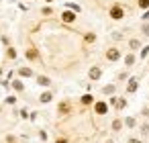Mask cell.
Returning a JSON list of instances; mask_svg holds the SVG:
<instances>
[{"instance_id": "3957f363", "label": "cell", "mask_w": 149, "mask_h": 143, "mask_svg": "<svg viewBox=\"0 0 149 143\" xmlns=\"http://www.w3.org/2000/svg\"><path fill=\"white\" fill-rule=\"evenodd\" d=\"M70 110H72V104H70V100H63V102H59V106H57V112H59V114H70Z\"/></svg>"}, {"instance_id": "ba28073f", "label": "cell", "mask_w": 149, "mask_h": 143, "mask_svg": "<svg viewBox=\"0 0 149 143\" xmlns=\"http://www.w3.org/2000/svg\"><path fill=\"white\" fill-rule=\"evenodd\" d=\"M137 86H139V84H137V78H131V80H129L127 90H129V92H135V90H137Z\"/></svg>"}, {"instance_id": "7402d4cb", "label": "cell", "mask_w": 149, "mask_h": 143, "mask_svg": "<svg viewBox=\"0 0 149 143\" xmlns=\"http://www.w3.org/2000/svg\"><path fill=\"white\" fill-rule=\"evenodd\" d=\"M102 92H104V94H110V92H114V86L110 84V86H106V88H102Z\"/></svg>"}, {"instance_id": "4fadbf2b", "label": "cell", "mask_w": 149, "mask_h": 143, "mask_svg": "<svg viewBox=\"0 0 149 143\" xmlns=\"http://www.w3.org/2000/svg\"><path fill=\"white\" fill-rule=\"evenodd\" d=\"M19 74H21V76H25V78H29V76H33V72H31L29 68H21V70H19Z\"/></svg>"}, {"instance_id": "f1b7e54d", "label": "cell", "mask_w": 149, "mask_h": 143, "mask_svg": "<svg viewBox=\"0 0 149 143\" xmlns=\"http://www.w3.org/2000/svg\"><path fill=\"white\" fill-rule=\"evenodd\" d=\"M0 110H2V108H0Z\"/></svg>"}, {"instance_id": "9a60e30c", "label": "cell", "mask_w": 149, "mask_h": 143, "mask_svg": "<svg viewBox=\"0 0 149 143\" xmlns=\"http://www.w3.org/2000/svg\"><path fill=\"white\" fill-rule=\"evenodd\" d=\"M125 125H127V127H131V129H133V127H135V125H137V121H135V119H133V116H129V119H125Z\"/></svg>"}, {"instance_id": "cb8c5ba5", "label": "cell", "mask_w": 149, "mask_h": 143, "mask_svg": "<svg viewBox=\"0 0 149 143\" xmlns=\"http://www.w3.org/2000/svg\"><path fill=\"white\" fill-rule=\"evenodd\" d=\"M143 31H145V35H149V25H145V27H143Z\"/></svg>"}, {"instance_id": "277c9868", "label": "cell", "mask_w": 149, "mask_h": 143, "mask_svg": "<svg viewBox=\"0 0 149 143\" xmlns=\"http://www.w3.org/2000/svg\"><path fill=\"white\" fill-rule=\"evenodd\" d=\"M94 110H96L98 114H106V112H108V104H106V102H96V104H94Z\"/></svg>"}, {"instance_id": "8992f818", "label": "cell", "mask_w": 149, "mask_h": 143, "mask_svg": "<svg viewBox=\"0 0 149 143\" xmlns=\"http://www.w3.org/2000/svg\"><path fill=\"white\" fill-rule=\"evenodd\" d=\"M61 19H63V23H74V21H76V15H74L72 10H65V13L61 15Z\"/></svg>"}, {"instance_id": "83f0119b", "label": "cell", "mask_w": 149, "mask_h": 143, "mask_svg": "<svg viewBox=\"0 0 149 143\" xmlns=\"http://www.w3.org/2000/svg\"><path fill=\"white\" fill-rule=\"evenodd\" d=\"M0 74H2V70H0Z\"/></svg>"}, {"instance_id": "484cf974", "label": "cell", "mask_w": 149, "mask_h": 143, "mask_svg": "<svg viewBox=\"0 0 149 143\" xmlns=\"http://www.w3.org/2000/svg\"><path fill=\"white\" fill-rule=\"evenodd\" d=\"M106 143H114V141H110V139H108V141H106Z\"/></svg>"}, {"instance_id": "44dd1931", "label": "cell", "mask_w": 149, "mask_h": 143, "mask_svg": "<svg viewBox=\"0 0 149 143\" xmlns=\"http://www.w3.org/2000/svg\"><path fill=\"white\" fill-rule=\"evenodd\" d=\"M139 8H149V0H139Z\"/></svg>"}, {"instance_id": "5b68a950", "label": "cell", "mask_w": 149, "mask_h": 143, "mask_svg": "<svg viewBox=\"0 0 149 143\" xmlns=\"http://www.w3.org/2000/svg\"><path fill=\"white\" fill-rule=\"evenodd\" d=\"M88 76H90V80H98V78L102 76V70H100L98 66H94V68H90V74H88Z\"/></svg>"}, {"instance_id": "6da1fadb", "label": "cell", "mask_w": 149, "mask_h": 143, "mask_svg": "<svg viewBox=\"0 0 149 143\" xmlns=\"http://www.w3.org/2000/svg\"><path fill=\"white\" fill-rule=\"evenodd\" d=\"M125 17V10H123V6L120 4H114L112 8H110V19H114V21H120Z\"/></svg>"}, {"instance_id": "5bb4252c", "label": "cell", "mask_w": 149, "mask_h": 143, "mask_svg": "<svg viewBox=\"0 0 149 143\" xmlns=\"http://www.w3.org/2000/svg\"><path fill=\"white\" fill-rule=\"evenodd\" d=\"M51 98H53V96H51V92H45V94H41V98H39V100H41V102H49Z\"/></svg>"}, {"instance_id": "30bf717a", "label": "cell", "mask_w": 149, "mask_h": 143, "mask_svg": "<svg viewBox=\"0 0 149 143\" xmlns=\"http://www.w3.org/2000/svg\"><path fill=\"white\" fill-rule=\"evenodd\" d=\"M27 57H29V59H37V57H39L37 49H33V47H31V49H27Z\"/></svg>"}, {"instance_id": "7a4b0ae2", "label": "cell", "mask_w": 149, "mask_h": 143, "mask_svg": "<svg viewBox=\"0 0 149 143\" xmlns=\"http://www.w3.org/2000/svg\"><path fill=\"white\" fill-rule=\"evenodd\" d=\"M106 59H108V61H118V59H120V51H118L116 47H110V49L106 51Z\"/></svg>"}, {"instance_id": "8fae6325", "label": "cell", "mask_w": 149, "mask_h": 143, "mask_svg": "<svg viewBox=\"0 0 149 143\" xmlns=\"http://www.w3.org/2000/svg\"><path fill=\"white\" fill-rule=\"evenodd\" d=\"M120 129H123V121L120 119H114L112 121V131H120Z\"/></svg>"}, {"instance_id": "e0dca14e", "label": "cell", "mask_w": 149, "mask_h": 143, "mask_svg": "<svg viewBox=\"0 0 149 143\" xmlns=\"http://www.w3.org/2000/svg\"><path fill=\"white\" fill-rule=\"evenodd\" d=\"M125 63H127V66H133V63H135V55H133V53L127 55V57H125Z\"/></svg>"}, {"instance_id": "2e32d148", "label": "cell", "mask_w": 149, "mask_h": 143, "mask_svg": "<svg viewBox=\"0 0 149 143\" xmlns=\"http://www.w3.org/2000/svg\"><path fill=\"white\" fill-rule=\"evenodd\" d=\"M129 45H131V49H139V45H141V43H139V39H131V41H129Z\"/></svg>"}, {"instance_id": "4316f807", "label": "cell", "mask_w": 149, "mask_h": 143, "mask_svg": "<svg viewBox=\"0 0 149 143\" xmlns=\"http://www.w3.org/2000/svg\"><path fill=\"white\" fill-rule=\"evenodd\" d=\"M47 2H53V0H47Z\"/></svg>"}, {"instance_id": "603a6c76", "label": "cell", "mask_w": 149, "mask_h": 143, "mask_svg": "<svg viewBox=\"0 0 149 143\" xmlns=\"http://www.w3.org/2000/svg\"><path fill=\"white\" fill-rule=\"evenodd\" d=\"M127 143H143V141H141V139H137V137H131Z\"/></svg>"}, {"instance_id": "ac0fdd59", "label": "cell", "mask_w": 149, "mask_h": 143, "mask_svg": "<svg viewBox=\"0 0 149 143\" xmlns=\"http://www.w3.org/2000/svg\"><path fill=\"white\" fill-rule=\"evenodd\" d=\"M84 39H86L88 43H94V41H96V35H94V33H88V35H86Z\"/></svg>"}, {"instance_id": "ffe728a7", "label": "cell", "mask_w": 149, "mask_h": 143, "mask_svg": "<svg viewBox=\"0 0 149 143\" xmlns=\"http://www.w3.org/2000/svg\"><path fill=\"white\" fill-rule=\"evenodd\" d=\"M13 86H15V90H19V92H23V90H25V86H23V82H15Z\"/></svg>"}, {"instance_id": "9c48e42d", "label": "cell", "mask_w": 149, "mask_h": 143, "mask_svg": "<svg viewBox=\"0 0 149 143\" xmlns=\"http://www.w3.org/2000/svg\"><path fill=\"white\" fill-rule=\"evenodd\" d=\"M37 84H41V86H49L51 80H49L47 76H39V78H37Z\"/></svg>"}, {"instance_id": "52a82bcc", "label": "cell", "mask_w": 149, "mask_h": 143, "mask_svg": "<svg viewBox=\"0 0 149 143\" xmlns=\"http://www.w3.org/2000/svg\"><path fill=\"white\" fill-rule=\"evenodd\" d=\"M110 102H112L116 108H125V106H127V100H125V98H110Z\"/></svg>"}, {"instance_id": "d4e9b609", "label": "cell", "mask_w": 149, "mask_h": 143, "mask_svg": "<svg viewBox=\"0 0 149 143\" xmlns=\"http://www.w3.org/2000/svg\"><path fill=\"white\" fill-rule=\"evenodd\" d=\"M55 143H68V139H57Z\"/></svg>"}, {"instance_id": "d6986e66", "label": "cell", "mask_w": 149, "mask_h": 143, "mask_svg": "<svg viewBox=\"0 0 149 143\" xmlns=\"http://www.w3.org/2000/svg\"><path fill=\"white\" fill-rule=\"evenodd\" d=\"M6 55H8L10 59H15V57H17V51H15L13 47H8V51H6Z\"/></svg>"}, {"instance_id": "7c38bea8", "label": "cell", "mask_w": 149, "mask_h": 143, "mask_svg": "<svg viewBox=\"0 0 149 143\" xmlns=\"http://www.w3.org/2000/svg\"><path fill=\"white\" fill-rule=\"evenodd\" d=\"M92 102H94L92 94H84V96H82V104H92Z\"/></svg>"}]
</instances>
